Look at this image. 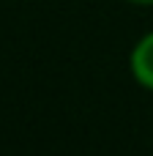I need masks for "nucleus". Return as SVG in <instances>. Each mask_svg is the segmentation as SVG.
Segmentation results:
<instances>
[{
	"label": "nucleus",
	"mask_w": 153,
	"mask_h": 156,
	"mask_svg": "<svg viewBox=\"0 0 153 156\" xmlns=\"http://www.w3.org/2000/svg\"><path fill=\"white\" fill-rule=\"evenodd\" d=\"M129 3H137V5H153V0H129Z\"/></svg>",
	"instance_id": "nucleus-2"
},
{
	"label": "nucleus",
	"mask_w": 153,
	"mask_h": 156,
	"mask_svg": "<svg viewBox=\"0 0 153 156\" xmlns=\"http://www.w3.org/2000/svg\"><path fill=\"white\" fill-rule=\"evenodd\" d=\"M129 66H131V77L145 90H153V30L145 33L134 44L131 58H129Z\"/></svg>",
	"instance_id": "nucleus-1"
}]
</instances>
